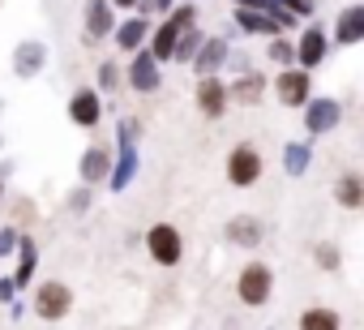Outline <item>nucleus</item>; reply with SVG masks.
<instances>
[{"label":"nucleus","instance_id":"f257e3e1","mask_svg":"<svg viewBox=\"0 0 364 330\" xmlns=\"http://www.w3.org/2000/svg\"><path fill=\"white\" fill-rule=\"evenodd\" d=\"M270 296H274V266L262 262V257H249L236 270V300L245 309H266Z\"/></svg>","mask_w":364,"mask_h":330},{"label":"nucleus","instance_id":"f03ea898","mask_svg":"<svg viewBox=\"0 0 364 330\" xmlns=\"http://www.w3.org/2000/svg\"><path fill=\"white\" fill-rule=\"evenodd\" d=\"M141 249L150 253V262L154 266H163V270H176L180 262H185V232H180L176 223H150L146 232H141Z\"/></svg>","mask_w":364,"mask_h":330},{"label":"nucleus","instance_id":"7ed1b4c3","mask_svg":"<svg viewBox=\"0 0 364 330\" xmlns=\"http://www.w3.org/2000/svg\"><path fill=\"white\" fill-rule=\"evenodd\" d=\"M223 176H228L232 189H253V185H262V176H266L262 150H257L253 142H236V146L228 150V159H223Z\"/></svg>","mask_w":364,"mask_h":330},{"label":"nucleus","instance_id":"20e7f679","mask_svg":"<svg viewBox=\"0 0 364 330\" xmlns=\"http://www.w3.org/2000/svg\"><path fill=\"white\" fill-rule=\"evenodd\" d=\"M73 287L69 283H60V279H39L35 287H31V313L39 317V321H65L69 313H73Z\"/></svg>","mask_w":364,"mask_h":330},{"label":"nucleus","instance_id":"39448f33","mask_svg":"<svg viewBox=\"0 0 364 330\" xmlns=\"http://www.w3.org/2000/svg\"><path fill=\"white\" fill-rule=\"evenodd\" d=\"M270 90H274V99H279L287 112H304V107H309V99L317 95V90H313V73H309V69H300V65L279 69V73L270 78Z\"/></svg>","mask_w":364,"mask_h":330},{"label":"nucleus","instance_id":"423d86ee","mask_svg":"<svg viewBox=\"0 0 364 330\" xmlns=\"http://www.w3.org/2000/svg\"><path fill=\"white\" fill-rule=\"evenodd\" d=\"M300 124H304V137H309V142L334 133V129L343 124V99H334V95H313L309 107L300 112Z\"/></svg>","mask_w":364,"mask_h":330},{"label":"nucleus","instance_id":"0eeeda50","mask_svg":"<svg viewBox=\"0 0 364 330\" xmlns=\"http://www.w3.org/2000/svg\"><path fill=\"white\" fill-rule=\"evenodd\" d=\"M330 52H334L330 31H326L321 22H304V31L296 35V65L309 69V73H317V69L330 60Z\"/></svg>","mask_w":364,"mask_h":330},{"label":"nucleus","instance_id":"6e6552de","mask_svg":"<svg viewBox=\"0 0 364 330\" xmlns=\"http://www.w3.org/2000/svg\"><path fill=\"white\" fill-rule=\"evenodd\" d=\"M112 168H116V146H107V142H90L77 154V181L90 189H107Z\"/></svg>","mask_w":364,"mask_h":330},{"label":"nucleus","instance_id":"1a4fd4ad","mask_svg":"<svg viewBox=\"0 0 364 330\" xmlns=\"http://www.w3.org/2000/svg\"><path fill=\"white\" fill-rule=\"evenodd\" d=\"M124 86H129L133 95H159V86H163V65L154 60L150 48H141V52H133V56L124 60Z\"/></svg>","mask_w":364,"mask_h":330},{"label":"nucleus","instance_id":"9d476101","mask_svg":"<svg viewBox=\"0 0 364 330\" xmlns=\"http://www.w3.org/2000/svg\"><path fill=\"white\" fill-rule=\"evenodd\" d=\"M65 112H69V124H77L82 133H90V129H99V120L107 112V99L99 95V86H73Z\"/></svg>","mask_w":364,"mask_h":330},{"label":"nucleus","instance_id":"9b49d317","mask_svg":"<svg viewBox=\"0 0 364 330\" xmlns=\"http://www.w3.org/2000/svg\"><path fill=\"white\" fill-rule=\"evenodd\" d=\"M120 26V14L112 0H86L82 5V43H107Z\"/></svg>","mask_w":364,"mask_h":330},{"label":"nucleus","instance_id":"f8f14e48","mask_svg":"<svg viewBox=\"0 0 364 330\" xmlns=\"http://www.w3.org/2000/svg\"><path fill=\"white\" fill-rule=\"evenodd\" d=\"M193 103H198V112H202L206 120H223V116H228V107H232V90H228L223 73H215V78H198Z\"/></svg>","mask_w":364,"mask_h":330},{"label":"nucleus","instance_id":"ddd939ff","mask_svg":"<svg viewBox=\"0 0 364 330\" xmlns=\"http://www.w3.org/2000/svg\"><path fill=\"white\" fill-rule=\"evenodd\" d=\"M150 35H154V18H146V14H124L120 26H116V35H112V43H116L120 56L129 60L133 52H141V48L150 43Z\"/></svg>","mask_w":364,"mask_h":330},{"label":"nucleus","instance_id":"4468645a","mask_svg":"<svg viewBox=\"0 0 364 330\" xmlns=\"http://www.w3.org/2000/svg\"><path fill=\"white\" fill-rule=\"evenodd\" d=\"M48 60H52V52H48L43 39H18V43H14V56H9L14 78H22V82L39 78V73L48 69Z\"/></svg>","mask_w":364,"mask_h":330},{"label":"nucleus","instance_id":"2eb2a0df","mask_svg":"<svg viewBox=\"0 0 364 330\" xmlns=\"http://www.w3.org/2000/svg\"><path fill=\"white\" fill-rule=\"evenodd\" d=\"M330 39H334V48H360L364 43V0L338 9V18L330 22Z\"/></svg>","mask_w":364,"mask_h":330},{"label":"nucleus","instance_id":"dca6fc26","mask_svg":"<svg viewBox=\"0 0 364 330\" xmlns=\"http://www.w3.org/2000/svg\"><path fill=\"white\" fill-rule=\"evenodd\" d=\"M14 283H18V292H31L35 283H39V240L31 236V232H22V245H18V253H14Z\"/></svg>","mask_w":364,"mask_h":330},{"label":"nucleus","instance_id":"f3484780","mask_svg":"<svg viewBox=\"0 0 364 330\" xmlns=\"http://www.w3.org/2000/svg\"><path fill=\"white\" fill-rule=\"evenodd\" d=\"M228 60H232V43H228L223 35H210L189 69H193L198 78H215V73H228Z\"/></svg>","mask_w":364,"mask_h":330},{"label":"nucleus","instance_id":"a211bd4d","mask_svg":"<svg viewBox=\"0 0 364 330\" xmlns=\"http://www.w3.org/2000/svg\"><path fill=\"white\" fill-rule=\"evenodd\" d=\"M228 90H232V103L236 107H257L266 99V90H270V78L262 69H249V73H236L228 82Z\"/></svg>","mask_w":364,"mask_h":330},{"label":"nucleus","instance_id":"6ab92c4d","mask_svg":"<svg viewBox=\"0 0 364 330\" xmlns=\"http://www.w3.org/2000/svg\"><path fill=\"white\" fill-rule=\"evenodd\" d=\"M223 240L236 245V249H257V245L266 240V223H262L257 215H232V219L223 223Z\"/></svg>","mask_w":364,"mask_h":330},{"label":"nucleus","instance_id":"aec40b11","mask_svg":"<svg viewBox=\"0 0 364 330\" xmlns=\"http://www.w3.org/2000/svg\"><path fill=\"white\" fill-rule=\"evenodd\" d=\"M137 172H141L137 146H116V168H112V176H107V193H124V189L137 181Z\"/></svg>","mask_w":364,"mask_h":330},{"label":"nucleus","instance_id":"412c9836","mask_svg":"<svg viewBox=\"0 0 364 330\" xmlns=\"http://www.w3.org/2000/svg\"><path fill=\"white\" fill-rule=\"evenodd\" d=\"M330 198H334V206H338V211H364V172H355V168L338 172V181H334Z\"/></svg>","mask_w":364,"mask_h":330},{"label":"nucleus","instance_id":"4be33fe9","mask_svg":"<svg viewBox=\"0 0 364 330\" xmlns=\"http://www.w3.org/2000/svg\"><path fill=\"white\" fill-rule=\"evenodd\" d=\"M232 26L249 39H274L283 35V26L270 18V14H257V9H232Z\"/></svg>","mask_w":364,"mask_h":330},{"label":"nucleus","instance_id":"5701e85b","mask_svg":"<svg viewBox=\"0 0 364 330\" xmlns=\"http://www.w3.org/2000/svg\"><path fill=\"white\" fill-rule=\"evenodd\" d=\"M309 168H313V142H309V137L283 142V172H287L291 181H300V176H309Z\"/></svg>","mask_w":364,"mask_h":330},{"label":"nucleus","instance_id":"b1692460","mask_svg":"<svg viewBox=\"0 0 364 330\" xmlns=\"http://www.w3.org/2000/svg\"><path fill=\"white\" fill-rule=\"evenodd\" d=\"M296 330H343V317L330 304H309V309H300Z\"/></svg>","mask_w":364,"mask_h":330},{"label":"nucleus","instance_id":"393cba45","mask_svg":"<svg viewBox=\"0 0 364 330\" xmlns=\"http://www.w3.org/2000/svg\"><path fill=\"white\" fill-rule=\"evenodd\" d=\"M95 86H99L103 99L120 95V86H124V65H120V56H107V60L95 65Z\"/></svg>","mask_w":364,"mask_h":330},{"label":"nucleus","instance_id":"a878e982","mask_svg":"<svg viewBox=\"0 0 364 330\" xmlns=\"http://www.w3.org/2000/svg\"><path fill=\"white\" fill-rule=\"evenodd\" d=\"M266 65L291 69V65H296V35H274V39H266Z\"/></svg>","mask_w":364,"mask_h":330},{"label":"nucleus","instance_id":"bb28decb","mask_svg":"<svg viewBox=\"0 0 364 330\" xmlns=\"http://www.w3.org/2000/svg\"><path fill=\"white\" fill-rule=\"evenodd\" d=\"M206 39H210V35H206L202 26H193V31H185V35H180V43H176V60H171V65H193Z\"/></svg>","mask_w":364,"mask_h":330},{"label":"nucleus","instance_id":"cd10ccee","mask_svg":"<svg viewBox=\"0 0 364 330\" xmlns=\"http://www.w3.org/2000/svg\"><path fill=\"white\" fill-rule=\"evenodd\" d=\"M313 266L326 270V275H338V270H343V249H338L334 240H317V245H313Z\"/></svg>","mask_w":364,"mask_h":330},{"label":"nucleus","instance_id":"c85d7f7f","mask_svg":"<svg viewBox=\"0 0 364 330\" xmlns=\"http://www.w3.org/2000/svg\"><path fill=\"white\" fill-rule=\"evenodd\" d=\"M90 202H95V189H90V185H82V181L65 193V211H69V215H86V211H90Z\"/></svg>","mask_w":364,"mask_h":330},{"label":"nucleus","instance_id":"c756f323","mask_svg":"<svg viewBox=\"0 0 364 330\" xmlns=\"http://www.w3.org/2000/svg\"><path fill=\"white\" fill-rule=\"evenodd\" d=\"M141 142V120L137 116H120L116 120V146H137Z\"/></svg>","mask_w":364,"mask_h":330},{"label":"nucleus","instance_id":"7c9ffc66","mask_svg":"<svg viewBox=\"0 0 364 330\" xmlns=\"http://www.w3.org/2000/svg\"><path fill=\"white\" fill-rule=\"evenodd\" d=\"M22 245V228L18 223H0V262H9Z\"/></svg>","mask_w":364,"mask_h":330},{"label":"nucleus","instance_id":"2f4dec72","mask_svg":"<svg viewBox=\"0 0 364 330\" xmlns=\"http://www.w3.org/2000/svg\"><path fill=\"white\" fill-rule=\"evenodd\" d=\"M279 5H283L287 14H296L300 22H313V18H317V0H279Z\"/></svg>","mask_w":364,"mask_h":330},{"label":"nucleus","instance_id":"473e14b6","mask_svg":"<svg viewBox=\"0 0 364 330\" xmlns=\"http://www.w3.org/2000/svg\"><path fill=\"white\" fill-rule=\"evenodd\" d=\"M176 5H180V0H141L137 14H146V18H167Z\"/></svg>","mask_w":364,"mask_h":330},{"label":"nucleus","instance_id":"72a5a7b5","mask_svg":"<svg viewBox=\"0 0 364 330\" xmlns=\"http://www.w3.org/2000/svg\"><path fill=\"white\" fill-rule=\"evenodd\" d=\"M22 292H18V283H14V275H0V304H14Z\"/></svg>","mask_w":364,"mask_h":330},{"label":"nucleus","instance_id":"f704fd0d","mask_svg":"<svg viewBox=\"0 0 364 330\" xmlns=\"http://www.w3.org/2000/svg\"><path fill=\"white\" fill-rule=\"evenodd\" d=\"M232 5H236V9H257V14H270V9L279 5V0H232Z\"/></svg>","mask_w":364,"mask_h":330},{"label":"nucleus","instance_id":"c9c22d12","mask_svg":"<svg viewBox=\"0 0 364 330\" xmlns=\"http://www.w3.org/2000/svg\"><path fill=\"white\" fill-rule=\"evenodd\" d=\"M26 313H31V300H22V296H18V300L9 304V317H14V321H22Z\"/></svg>","mask_w":364,"mask_h":330},{"label":"nucleus","instance_id":"e433bc0d","mask_svg":"<svg viewBox=\"0 0 364 330\" xmlns=\"http://www.w3.org/2000/svg\"><path fill=\"white\" fill-rule=\"evenodd\" d=\"M112 5H116V14H137L141 0H112Z\"/></svg>","mask_w":364,"mask_h":330},{"label":"nucleus","instance_id":"4c0bfd02","mask_svg":"<svg viewBox=\"0 0 364 330\" xmlns=\"http://www.w3.org/2000/svg\"><path fill=\"white\" fill-rule=\"evenodd\" d=\"M14 168H18V163H9V159H0V176H5V181L14 176Z\"/></svg>","mask_w":364,"mask_h":330},{"label":"nucleus","instance_id":"58836bf2","mask_svg":"<svg viewBox=\"0 0 364 330\" xmlns=\"http://www.w3.org/2000/svg\"><path fill=\"white\" fill-rule=\"evenodd\" d=\"M0 202H5V176H0Z\"/></svg>","mask_w":364,"mask_h":330},{"label":"nucleus","instance_id":"ea45409f","mask_svg":"<svg viewBox=\"0 0 364 330\" xmlns=\"http://www.w3.org/2000/svg\"><path fill=\"white\" fill-rule=\"evenodd\" d=\"M0 150H5V133H0Z\"/></svg>","mask_w":364,"mask_h":330},{"label":"nucleus","instance_id":"a19ab883","mask_svg":"<svg viewBox=\"0 0 364 330\" xmlns=\"http://www.w3.org/2000/svg\"><path fill=\"white\" fill-rule=\"evenodd\" d=\"M185 5H198V0H185Z\"/></svg>","mask_w":364,"mask_h":330},{"label":"nucleus","instance_id":"79ce46f5","mask_svg":"<svg viewBox=\"0 0 364 330\" xmlns=\"http://www.w3.org/2000/svg\"><path fill=\"white\" fill-rule=\"evenodd\" d=\"M266 330H274V326H266Z\"/></svg>","mask_w":364,"mask_h":330}]
</instances>
